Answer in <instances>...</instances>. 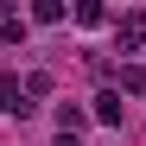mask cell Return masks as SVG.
Listing matches in <instances>:
<instances>
[{"label":"cell","mask_w":146,"mask_h":146,"mask_svg":"<svg viewBox=\"0 0 146 146\" xmlns=\"http://www.w3.org/2000/svg\"><path fill=\"white\" fill-rule=\"evenodd\" d=\"M121 51H140V44H146V13H121Z\"/></svg>","instance_id":"obj_1"},{"label":"cell","mask_w":146,"mask_h":146,"mask_svg":"<svg viewBox=\"0 0 146 146\" xmlns=\"http://www.w3.org/2000/svg\"><path fill=\"white\" fill-rule=\"evenodd\" d=\"M95 121H102V127H121V95H114V89L95 95Z\"/></svg>","instance_id":"obj_2"},{"label":"cell","mask_w":146,"mask_h":146,"mask_svg":"<svg viewBox=\"0 0 146 146\" xmlns=\"http://www.w3.org/2000/svg\"><path fill=\"white\" fill-rule=\"evenodd\" d=\"M19 38H26V19L13 7H0V44H19Z\"/></svg>","instance_id":"obj_3"},{"label":"cell","mask_w":146,"mask_h":146,"mask_svg":"<svg viewBox=\"0 0 146 146\" xmlns=\"http://www.w3.org/2000/svg\"><path fill=\"white\" fill-rule=\"evenodd\" d=\"M57 127H64V140H76V127H89V114H83L76 102H64V108H57Z\"/></svg>","instance_id":"obj_4"},{"label":"cell","mask_w":146,"mask_h":146,"mask_svg":"<svg viewBox=\"0 0 146 146\" xmlns=\"http://www.w3.org/2000/svg\"><path fill=\"white\" fill-rule=\"evenodd\" d=\"M32 19H38V26H57V19H64V0H38Z\"/></svg>","instance_id":"obj_5"},{"label":"cell","mask_w":146,"mask_h":146,"mask_svg":"<svg viewBox=\"0 0 146 146\" xmlns=\"http://www.w3.org/2000/svg\"><path fill=\"white\" fill-rule=\"evenodd\" d=\"M57 146H76V140H57Z\"/></svg>","instance_id":"obj_6"}]
</instances>
